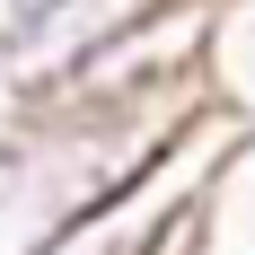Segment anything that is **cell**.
<instances>
[{"label":"cell","instance_id":"cell-1","mask_svg":"<svg viewBox=\"0 0 255 255\" xmlns=\"http://www.w3.org/2000/svg\"><path fill=\"white\" fill-rule=\"evenodd\" d=\"M211 106V88L167 97H26L0 124V255H26L115 203L167 141Z\"/></svg>","mask_w":255,"mask_h":255},{"label":"cell","instance_id":"cell-2","mask_svg":"<svg viewBox=\"0 0 255 255\" xmlns=\"http://www.w3.org/2000/svg\"><path fill=\"white\" fill-rule=\"evenodd\" d=\"M247 150H255V124H238L229 106H203L115 203H97L88 220H71L62 238H44L26 255H185L211 229V203L229 194Z\"/></svg>","mask_w":255,"mask_h":255},{"label":"cell","instance_id":"cell-3","mask_svg":"<svg viewBox=\"0 0 255 255\" xmlns=\"http://www.w3.org/2000/svg\"><path fill=\"white\" fill-rule=\"evenodd\" d=\"M211 106H229L255 124V0H220V35H211Z\"/></svg>","mask_w":255,"mask_h":255},{"label":"cell","instance_id":"cell-4","mask_svg":"<svg viewBox=\"0 0 255 255\" xmlns=\"http://www.w3.org/2000/svg\"><path fill=\"white\" fill-rule=\"evenodd\" d=\"M0 9H35V0H0Z\"/></svg>","mask_w":255,"mask_h":255},{"label":"cell","instance_id":"cell-5","mask_svg":"<svg viewBox=\"0 0 255 255\" xmlns=\"http://www.w3.org/2000/svg\"><path fill=\"white\" fill-rule=\"evenodd\" d=\"M185 255H203V238H194V247H185Z\"/></svg>","mask_w":255,"mask_h":255}]
</instances>
